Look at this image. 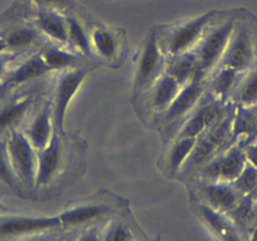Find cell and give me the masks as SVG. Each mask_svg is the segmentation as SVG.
<instances>
[{
  "label": "cell",
  "instance_id": "obj_19",
  "mask_svg": "<svg viewBox=\"0 0 257 241\" xmlns=\"http://www.w3.org/2000/svg\"><path fill=\"white\" fill-rule=\"evenodd\" d=\"M49 73H52V70H49L48 66L44 62L41 52H38L36 54H32L26 60H23L18 67L11 70L8 76L4 78L2 84L4 86V88L17 87V86H22L24 83L41 80V78L49 74Z\"/></svg>",
  "mask_w": 257,
  "mask_h": 241
},
{
  "label": "cell",
  "instance_id": "obj_42",
  "mask_svg": "<svg viewBox=\"0 0 257 241\" xmlns=\"http://www.w3.org/2000/svg\"><path fill=\"white\" fill-rule=\"evenodd\" d=\"M4 210V206L2 205V204H0V211H3Z\"/></svg>",
  "mask_w": 257,
  "mask_h": 241
},
{
  "label": "cell",
  "instance_id": "obj_23",
  "mask_svg": "<svg viewBox=\"0 0 257 241\" xmlns=\"http://www.w3.org/2000/svg\"><path fill=\"white\" fill-rule=\"evenodd\" d=\"M243 72L229 67H218L208 76L207 93L213 98L229 100L232 92L241 80Z\"/></svg>",
  "mask_w": 257,
  "mask_h": 241
},
{
  "label": "cell",
  "instance_id": "obj_33",
  "mask_svg": "<svg viewBox=\"0 0 257 241\" xmlns=\"http://www.w3.org/2000/svg\"><path fill=\"white\" fill-rule=\"evenodd\" d=\"M13 56L9 54H0V80H4V78L8 76L9 73V63L12 62Z\"/></svg>",
  "mask_w": 257,
  "mask_h": 241
},
{
  "label": "cell",
  "instance_id": "obj_40",
  "mask_svg": "<svg viewBox=\"0 0 257 241\" xmlns=\"http://www.w3.org/2000/svg\"><path fill=\"white\" fill-rule=\"evenodd\" d=\"M76 240H77V238H75V236H70V238H63L62 241H76Z\"/></svg>",
  "mask_w": 257,
  "mask_h": 241
},
{
  "label": "cell",
  "instance_id": "obj_35",
  "mask_svg": "<svg viewBox=\"0 0 257 241\" xmlns=\"http://www.w3.org/2000/svg\"><path fill=\"white\" fill-rule=\"evenodd\" d=\"M76 241H100V236H98V230L96 228H88L87 231L80 235Z\"/></svg>",
  "mask_w": 257,
  "mask_h": 241
},
{
  "label": "cell",
  "instance_id": "obj_3",
  "mask_svg": "<svg viewBox=\"0 0 257 241\" xmlns=\"http://www.w3.org/2000/svg\"><path fill=\"white\" fill-rule=\"evenodd\" d=\"M249 14L246 16L237 14L233 32L218 67L246 72L257 66V26L249 20Z\"/></svg>",
  "mask_w": 257,
  "mask_h": 241
},
{
  "label": "cell",
  "instance_id": "obj_36",
  "mask_svg": "<svg viewBox=\"0 0 257 241\" xmlns=\"http://www.w3.org/2000/svg\"><path fill=\"white\" fill-rule=\"evenodd\" d=\"M63 240V238H61V236H46V238H38L37 240H33V241H62Z\"/></svg>",
  "mask_w": 257,
  "mask_h": 241
},
{
  "label": "cell",
  "instance_id": "obj_26",
  "mask_svg": "<svg viewBox=\"0 0 257 241\" xmlns=\"http://www.w3.org/2000/svg\"><path fill=\"white\" fill-rule=\"evenodd\" d=\"M165 72L174 77L182 86H185L198 72V60L194 52L189 50L167 63Z\"/></svg>",
  "mask_w": 257,
  "mask_h": 241
},
{
  "label": "cell",
  "instance_id": "obj_18",
  "mask_svg": "<svg viewBox=\"0 0 257 241\" xmlns=\"http://www.w3.org/2000/svg\"><path fill=\"white\" fill-rule=\"evenodd\" d=\"M199 216L219 241H246L227 214L219 212L207 204L198 205Z\"/></svg>",
  "mask_w": 257,
  "mask_h": 241
},
{
  "label": "cell",
  "instance_id": "obj_25",
  "mask_svg": "<svg viewBox=\"0 0 257 241\" xmlns=\"http://www.w3.org/2000/svg\"><path fill=\"white\" fill-rule=\"evenodd\" d=\"M229 100L241 107H254L257 104V66L243 72Z\"/></svg>",
  "mask_w": 257,
  "mask_h": 241
},
{
  "label": "cell",
  "instance_id": "obj_5",
  "mask_svg": "<svg viewBox=\"0 0 257 241\" xmlns=\"http://www.w3.org/2000/svg\"><path fill=\"white\" fill-rule=\"evenodd\" d=\"M165 68L167 59L159 46L157 29L153 28L148 32L135 56L134 94L142 96L147 92L165 72Z\"/></svg>",
  "mask_w": 257,
  "mask_h": 241
},
{
  "label": "cell",
  "instance_id": "obj_16",
  "mask_svg": "<svg viewBox=\"0 0 257 241\" xmlns=\"http://www.w3.org/2000/svg\"><path fill=\"white\" fill-rule=\"evenodd\" d=\"M254 141H257V116L254 108L236 106L229 147L238 146L244 150Z\"/></svg>",
  "mask_w": 257,
  "mask_h": 241
},
{
  "label": "cell",
  "instance_id": "obj_41",
  "mask_svg": "<svg viewBox=\"0 0 257 241\" xmlns=\"http://www.w3.org/2000/svg\"><path fill=\"white\" fill-rule=\"evenodd\" d=\"M6 90V88H4L3 84H0V93H2V90Z\"/></svg>",
  "mask_w": 257,
  "mask_h": 241
},
{
  "label": "cell",
  "instance_id": "obj_11",
  "mask_svg": "<svg viewBox=\"0 0 257 241\" xmlns=\"http://www.w3.org/2000/svg\"><path fill=\"white\" fill-rule=\"evenodd\" d=\"M63 136L54 128L51 141L44 148L38 151V168H37L36 188H43L58 176L64 164V148L62 144Z\"/></svg>",
  "mask_w": 257,
  "mask_h": 241
},
{
  "label": "cell",
  "instance_id": "obj_10",
  "mask_svg": "<svg viewBox=\"0 0 257 241\" xmlns=\"http://www.w3.org/2000/svg\"><path fill=\"white\" fill-rule=\"evenodd\" d=\"M59 216H0V238H17L61 228Z\"/></svg>",
  "mask_w": 257,
  "mask_h": 241
},
{
  "label": "cell",
  "instance_id": "obj_15",
  "mask_svg": "<svg viewBox=\"0 0 257 241\" xmlns=\"http://www.w3.org/2000/svg\"><path fill=\"white\" fill-rule=\"evenodd\" d=\"M36 26L44 36L51 39L52 43L57 46H67L68 24L67 16L56 9L37 6Z\"/></svg>",
  "mask_w": 257,
  "mask_h": 241
},
{
  "label": "cell",
  "instance_id": "obj_2",
  "mask_svg": "<svg viewBox=\"0 0 257 241\" xmlns=\"http://www.w3.org/2000/svg\"><path fill=\"white\" fill-rule=\"evenodd\" d=\"M207 90H208V76L198 70L187 84L183 86L172 104L164 112L155 117V120L163 130V137L165 142H169L174 138L183 122L204 97Z\"/></svg>",
  "mask_w": 257,
  "mask_h": 241
},
{
  "label": "cell",
  "instance_id": "obj_38",
  "mask_svg": "<svg viewBox=\"0 0 257 241\" xmlns=\"http://www.w3.org/2000/svg\"><path fill=\"white\" fill-rule=\"evenodd\" d=\"M7 50H8V46H7L6 39L3 36H0V54L6 53Z\"/></svg>",
  "mask_w": 257,
  "mask_h": 241
},
{
  "label": "cell",
  "instance_id": "obj_20",
  "mask_svg": "<svg viewBox=\"0 0 257 241\" xmlns=\"http://www.w3.org/2000/svg\"><path fill=\"white\" fill-rule=\"evenodd\" d=\"M120 29H111L107 26H96L91 32V46L92 50L105 62H116L120 58L123 40Z\"/></svg>",
  "mask_w": 257,
  "mask_h": 241
},
{
  "label": "cell",
  "instance_id": "obj_27",
  "mask_svg": "<svg viewBox=\"0 0 257 241\" xmlns=\"http://www.w3.org/2000/svg\"><path fill=\"white\" fill-rule=\"evenodd\" d=\"M68 24V40L67 46H71V50L81 53L86 56L92 54L91 46V34L87 33L86 28L78 18L73 16H67Z\"/></svg>",
  "mask_w": 257,
  "mask_h": 241
},
{
  "label": "cell",
  "instance_id": "obj_43",
  "mask_svg": "<svg viewBox=\"0 0 257 241\" xmlns=\"http://www.w3.org/2000/svg\"><path fill=\"white\" fill-rule=\"evenodd\" d=\"M253 108H254V112H256V116H257V104H256V106H254V107H253Z\"/></svg>",
  "mask_w": 257,
  "mask_h": 241
},
{
  "label": "cell",
  "instance_id": "obj_22",
  "mask_svg": "<svg viewBox=\"0 0 257 241\" xmlns=\"http://www.w3.org/2000/svg\"><path fill=\"white\" fill-rule=\"evenodd\" d=\"M196 137H182L169 141L168 150L164 152L160 161V168L164 174H167L168 177L180 174L185 161L196 144Z\"/></svg>",
  "mask_w": 257,
  "mask_h": 241
},
{
  "label": "cell",
  "instance_id": "obj_1",
  "mask_svg": "<svg viewBox=\"0 0 257 241\" xmlns=\"http://www.w3.org/2000/svg\"><path fill=\"white\" fill-rule=\"evenodd\" d=\"M227 12L209 10L202 16L182 19L174 23L155 26L159 46L167 63L175 56L192 50L198 44L207 29Z\"/></svg>",
  "mask_w": 257,
  "mask_h": 241
},
{
  "label": "cell",
  "instance_id": "obj_8",
  "mask_svg": "<svg viewBox=\"0 0 257 241\" xmlns=\"http://www.w3.org/2000/svg\"><path fill=\"white\" fill-rule=\"evenodd\" d=\"M7 151L17 178L27 188H36L38 151L23 131L13 130L7 140Z\"/></svg>",
  "mask_w": 257,
  "mask_h": 241
},
{
  "label": "cell",
  "instance_id": "obj_4",
  "mask_svg": "<svg viewBox=\"0 0 257 241\" xmlns=\"http://www.w3.org/2000/svg\"><path fill=\"white\" fill-rule=\"evenodd\" d=\"M236 18L237 13L227 12L207 29L198 44L192 49L197 56L201 73L209 76L218 67L233 32Z\"/></svg>",
  "mask_w": 257,
  "mask_h": 241
},
{
  "label": "cell",
  "instance_id": "obj_30",
  "mask_svg": "<svg viewBox=\"0 0 257 241\" xmlns=\"http://www.w3.org/2000/svg\"><path fill=\"white\" fill-rule=\"evenodd\" d=\"M0 182L6 184L8 188H13V190H17L19 188V181L12 168L6 144H0Z\"/></svg>",
  "mask_w": 257,
  "mask_h": 241
},
{
  "label": "cell",
  "instance_id": "obj_12",
  "mask_svg": "<svg viewBox=\"0 0 257 241\" xmlns=\"http://www.w3.org/2000/svg\"><path fill=\"white\" fill-rule=\"evenodd\" d=\"M23 132L37 151L44 148L49 144L54 132L51 97L44 100L32 113Z\"/></svg>",
  "mask_w": 257,
  "mask_h": 241
},
{
  "label": "cell",
  "instance_id": "obj_31",
  "mask_svg": "<svg viewBox=\"0 0 257 241\" xmlns=\"http://www.w3.org/2000/svg\"><path fill=\"white\" fill-rule=\"evenodd\" d=\"M101 241H134V236L125 224L115 222L107 228Z\"/></svg>",
  "mask_w": 257,
  "mask_h": 241
},
{
  "label": "cell",
  "instance_id": "obj_39",
  "mask_svg": "<svg viewBox=\"0 0 257 241\" xmlns=\"http://www.w3.org/2000/svg\"><path fill=\"white\" fill-rule=\"evenodd\" d=\"M253 211H254V215L257 218V198H254V202H253Z\"/></svg>",
  "mask_w": 257,
  "mask_h": 241
},
{
  "label": "cell",
  "instance_id": "obj_6",
  "mask_svg": "<svg viewBox=\"0 0 257 241\" xmlns=\"http://www.w3.org/2000/svg\"><path fill=\"white\" fill-rule=\"evenodd\" d=\"M91 70L92 68L82 64L80 67L72 68V70L58 72L56 84H54L53 92L51 96V102L54 128L62 136L66 134L64 120H66L68 106L81 88L82 83L85 82L86 77L90 74Z\"/></svg>",
  "mask_w": 257,
  "mask_h": 241
},
{
  "label": "cell",
  "instance_id": "obj_24",
  "mask_svg": "<svg viewBox=\"0 0 257 241\" xmlns=\"http://www.w3.org/2000/svg\"><path fill=\"white\" fill-rule=\"evenodd\" d=\"M41 54L52 72H62L82 66L80 56L76 52L63 49L57 44L46 46L41 50Z\"/></svg>",
  "mask_w": 257,
  "mask_h": 241
},
{
  "label": "cell",
  "instance_id": "obj_9",
  "mask_svg": "<svg viewBox=\"0 0 257 241\" xmlns=\"http://www.w3.org/2000/svg\"><path fill=\"white\" fill-rule=\"evenodd\" d=\"M247 164L244 150L231 146L214 154L198 171L197 176L209 182H233Z\"/></svg>",
  "mask_w": 257,
  "mask_h": 241
},
{
  "label": "cell",
  "instance_id": "obj_13",
  "mask_svg": "<svg viewBox=\"0 0 257 241\" xmlns=\"http://www.w3.org/2000/svg\"><path fill=\"white\" fill-rule=\"evenodd\" d=\"M182 87L174 77L164 72L157 82L139 97L145 98V107L157 117L172 104Z\"/></svg>",
  "mask_w": 257,
  "mask_h": 241
},
{
  "label": "cell",
  "instance_id": "obj_37",
  "mask_svg": "<svg viewBox=\"0 0 257 241\" xmlns=\"http://www.w3.org/2000/svg\"><path fill=\"white\" fill-rule=\"evenodd\" d=\"M248 241H257V222L248 234Z\"/></svg>",
  "mask_w": 257,
  "mask_h": 241
},
{
  "label": "cell",
  "instance_id": "obj_29",
  "mask_svg": "<svg viewBox=\"0 0 257 241\" xmlns=\"http://www.w3.org/2000/svg\"><path fill=\"white\" fill-rule=\"evenodd\" d=\"M232 184L242 196L253 195L257 198V167L247 162L241 174Z\"/></svg>",
  "mask_w": 257,
  "mask_h": 241
},
{
  "label": "cell",
  "instance_id": "obj_28",
  "mask_svg": "<svg viewBox=\"0 0 257 241\" xmlns=\"http://www.w3.org/2000/svg\"><path fill=\"white\" fill-rule=\"evenodd\" d=\"M41 36L42 33L37 29V26L33 28V26H23L12 29L3 36L6 39L8 49H11V50H24V49L31 48L34 44L38 43Z\"/></svg>",
  "mask_w": 257,
  "mask_h": 241
},
{
  "label": "cell",
  "instance_id": "obj_21",
  "mask_svg": "<svg viewBox=\"0 0 257 241\" xmlns=\"http://www.w3.org/2000/svg\"><path fill=\"white\" fill-rule=\"evenodd\" d=\"M111 211L112 208L103 202H88L67 208L58 216L62 228H77L100 220Z\"/></svg>",
  "mask_w": 257,
  "mask_h": 241
},
{
  "label": "cell",
  "instance_id": "obj_32",
  "mask_svg": "<svg viewBox=\"0 0 257 241\" xmlns=\"http://www.w3.org/2000/svg\"><path fill=\"white\" fill-rule=\"evenodd\" d=\"M37 6H43V8L56 9V10L63 12L71 6V0H33Z\"/></svg>",
  "mask_w": 257,
  "mask_h": 241
},
{
  "label": "cell",
  "instance_id": "obj_17",
  "mask_svg": "<svg viewBox=\"0 0 257 241\" xmlns=\"http://www.w3.org/2000/svg\"><path fill=\"white\" fill-rule=\"evenodd\" d=\"M37 94L21 96L4 103L0 107V131H13L36 110Z\"/></svg>",
  "mask_w": 257,
  "mask_h": 241
},
{
  "label": "cell",
  "instance_id": "obj_7",
  "mask_svg": "<svg viewBox=\"0 0 257 241\" xmlns=\"http://www.w3.org/2000/svg\"><path fill=\"white\" fill-rule=\"evenodd\" d=\"M233 106L231 100H217L206 93L199 104L183 122L174 138H182V137L197 138L202 134L218 124L228 114Z\"/></svg>",
  "mask_w": 257,
  "mask_h": 241
},
{
  "label": "cell",
  "instance_id": "obj_34",
  "mask_svg": "<svg viewBox=\"0 0 257 241\" xmlns=\"http://www.w3.org/2000/svg\"><path fill=\"white\" fill-rule=\"evenodd\" d=\"M244 154H246L247 162L257 167V141H254L247 148H244Z\"/></svg>",
  "mask_w": 257,
  "mask_h": 241
},
{
  "label": "cell",
  "instance_id": "obj_14",
  "mask_svg": "<svg viewBox=\"0 0 257 241\" xmlns=\"http://www.w3.org/2000/svg\"><path fill=\"white\" fill-rule=\"evenodd\" d=\"M198 191L204 198L203 204H207L214 210L223 214L231 212L243 198L232 182L203 181V184L198 188Z\"/></svg>",
  "mask_w": 257,
  "mask_h": 241
}]
</instances>
